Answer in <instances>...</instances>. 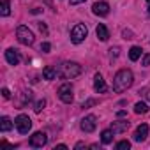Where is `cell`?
Listing matches in <instances>:
<instances>
[{
	"label": "cell",
	"instance_id": "cell-1",
	"mask_svg": "<svg viewBox=\"0 0 150 150\" xmlns=\"http://www.w3.org/2000/svg\"><path fill=\"white\" fill-rule=\"evenodd\" d=\"M134 83V74L131 69H120L117 74H115V78H113V90L117 94L120 92H125L129 87H132Z\"/></svg>",
	"mask_w": 150,
	"mask_h": 150
},
{
	"label": "cell",
	"instance_id": "cell-2",
	"mask_svg": "<svg viewBox=\"0 0 150 150\" xmlns=\"http://www.w3.org/2000/svg\"><path fill=\"white\" fill-rule=\"evenodd\" d=\"M81 65L78 62H64L58 65V76L64 78V80H72L81 74Z\"/></svg>",
	"mask_w": 150,
	"mask_h": 150
},
{
	"label": "cell",
	"instance_id": "cell-3",
	"mask_svg": "<svg viewBox=\"0 0 150 150\" xmlns=\"http://www.w3.org/2000/svg\"><path fill=\"white\" fill-rule=\"evenodd\" d=\"M88 35V28L85 23H76L71 28V42L72 44H81Z\"/></svg>",
	"mask_w": 150,
	"mask_h": 150
},
{
	"label": "cell",
	"instance_id": "cell-4",
	"mask_svg": "<svg viewBox=\"0 0 150 150\" xmlns=\"http://www.w3.org/2000/svg\"><path fill=\"white\" fill-rule=\"evenodd\" d=\"M16 39H18L20 44H25V46H32L34 41H35L32 30H30L28 27H25V25H20V27L16 28Z\"/></svg>",
	"mask_w": 150,
	"mask_h": 150
},
{
	"label": "cell",
	"instance_id": "cell-5",
	"mask_svg": "<svg viewBox=\"0 0 150 150\" xmlns=\"http://www.w3.org/2000/svg\"><path fill=\"white\" fill-rule=\"evenodd\" d=\"M57 94H58V99H60L62 103H65V104H71V103L74 101V92H72V85H71V83L60 85Z\"/></svg>",
	"mask_w": 150,
	"mask_h": 150
},
{
	"label": "cell",
	"instance_id": "cell-6",
	"mask_svg": "<svg viewBox=\"0 0 150 150\" xmlns=\"http://www.w3.org/2000/svg\"><path fill=\"white\" fill-rule=\"evenodd\" d=\"M14 127L18 129V132L20 134H27L30 129H32V120L28 118V115H18L16 118H14Z\"/></svg>",
	"mask_w": 150,
	"mask_h": 150
},
{
	"label": "cell",
	"instance_id": "cell-7",
	"mask_svg": "<svg viewBox=\"0 0 150 150\" xmlns=\"http://www.w3.org/2000/svg\"><path fill=\"white\" fill-rule=\"evenodd\" d=\"M28 143H30V146H34V148H42V146L48 143V136H46V132L37 131V132H34V134L30 136Z\"/></svg>",
	"mask_w": 150,
	"mask_h": 150
},
{
	"label": "cell",
	"instance_id": "cell-8",
	"mask_svg": "<svg viewBox=\"0 0 150 150\" xmlns=\"http://www.w3.org/2000/svg\"><path fill=\"white\" fill-rule=\"evenodd\" d=\"M80 127H81L83 132H94L96 127H97V117H96V115H87V117L81 120Z\"/></svg>",
	"mask_w": 150,
	"mask_h": 150
},
{
	"label": "cell",
	"instance_id": "cell-9",
	"mask_svg": "<svg viewBox=\"0 0 150 150\" xmlns=\"http://www.w3.org/2000/svg\"><path fill=\"white\" fill-rule=\"evenodd\" d=\"M92 13H94L96 16L104 18V16L110 14V4H108V2H96V4L92 6Z\"/></svg>",
	"mask_w": 150,
	"mask_h": 150
},
{
	"label": "cell",
	"instance_id": "cell-10",
	"mask_svg": "<svg viewBox=\"0 0 150 150\" xmlns=\"http://www.w3.org/2000/svg\"><path fill=\"white\" fill-rule=\"evenodd\" d=\"M6 60H7L9 65H18V64L21 62V55H20L18 50L9 48V50H6Z\"/></svg>",
	"mask_w": 150,
	"mask_h": 150
},
{
	"label": "cell",
	"instance_id": "cell-11",
	"mask_svg": "<svg viewBox=\"0 0 150 150\" xmlns=\"http://www.w3.org/2000/svg\"><path fill=\"white\" fill-rule=\"evenodd\" d=\"M146 136H148V125H146V124H139V125L136 127L134 134H132L134 141L141 143V141H145V139H146Z\"/></svg>",
	"mask_w": 150,
	"mask_h": 150
},
{
	"label": "cell",
	"instance_id": "cell-12",
	"mask_svg": "<svg viewBox=\"0 0 150 150\" xmlns=\"http://www.w3.org/2000/svg\"><path fill=\"white\" fill-rule=\"evenodd\" d=\"M94 90H96L97 94H104V92L108 90V87H106V81H104V78L101 76L99 72H97L96 76H94Z\"/></svg>",
	"mask_w": 150,
	"mask_h": 150
},
{
	"label": "cell",
	"instance_id": "cell-13",
	"mask_svg": "<svg viewBox=\"0 0 150 150\" xmlns=\"http://www.w3.org/2000/svg\"><path fill=\"white\" fill-rule=\"evenodd\" d=\"M115 134H120V132H125L127 129H129V122L127 120H115L113 124H111V127H110Z\"/></svg>",
	"mask_w": 150,
	"mask_h": 150
},
{
	"label": "cell",
	"instance_id": "cell-14",
	"mask_svg": "<svg viewBox=\"0 0 150 150\" xmlns=\"http://www.w3.org/2000/svg\"><path fill=\"white\" fill-rule=\"evenodd\" d=\"M96 35H97V39H99V41H103V42H106V41L110 39V32H108V28H106V25H103V23H99V25H97V28H96Z\"/></svg>",
	"mask_w": 150,
	"mask_h": 150
},
{
	"label": "cell",
	"instance_id": "cell-15",
	"mask_svg": "<svg viewBox=\"0 0 150 150\" xmlns=\"http://www.w3.org/2000/svg\"><path fill=\"white\" fill-rule=\"evenodd\" d=\"M57 76H58V69L57 67H44L42 69V78L44 80H48V81H51V80H57Z\"/></svg>",
	"mask_w": 150,
	"mask_h": 150
},
{
	"label": "cell",
	"instance_id": "cell-16",
	"mask_svg": "<svg viewBox=\"0 0 150 150\" xmlns=\"http://www.w3.org/2000/svg\"><path fill=\"white\" fill-rule=\"evenodd\" d=\"M113 136H115V132H113L111 129H104V131L101 132V141H103V145H110V143L113 141Z\"/></svg>",
	"mask_w": 150,
	"mask_h": 150
},
{
	"label": "cell",
	"instance_id": "cell-17",
	"mask_svg": "<svg viewBox=\"0 0 150 150\" xmlns=\"http://www.w3.org/2000/svg\"><path fill=\"white\" fill-rule=\"evenodd\" d=\"M11 129H13V122H11L9 117H2V118H0V131H2V132H7V131H11Z\"/></svg>",
	"mask_w": 150,
	"mask_h": 150
},
{
	"label": "cell",
	"instance_id": "cell-18",
	"mask_svg": "<svg viewBox=\"0 0 150 150\" xmlns=\"http://www.w3.org/2000/svg\"><path fill=\"white\" fill-rule=\"evenodd\" d=\"M143 55V50L139 48V46H132L131 50H129V58L132 60V62H136V60H139V57Z\"/></svg>",
	"mask_w": 150,
	"mask_h": 150
},
{
	"label": "cell",
	"instance_id": "cell-19",
	"mask_svg": "<svg viewBox=\"0 0 150 150\" xmlns=\"http://www.w3.org/2000/svg\"><path fill=\"white\" fill-rule=\"evenodd\" d=\"M0 14L9 16L11 14V2L9 0H0Z\"/></svg>",
	"mask_w": 150,
	"mask_h": 150
},
{
	"label": "cell",
	"instance_id": "cell-20",
	"mask_svg": "<svg viewBox=\"0 0 150 150\" xmlns=\"http://www.w3.org/2000/svg\"><path fill=\"white\" fill-rule=\"evenodd\" d=\"M146 111H148V104H146V103L139 101V103H136V104H134V113L141 115V113H146Z\"/></svg>",
	"mask_w": 150,
	"mask_h": 150
},
{
	"label": "cell",
	"instance_id": "cell-21",
	"mask_svg": "<svg viewBox=\"0 0 150 150\" xmlns=\"http://www.w3.org/2000/svg\"><path fill=\"white\" fill-rule=\"evenodd\" d=\"M44 106H46V101H44V99H41V101H37V103H35L34 111H35V113H41V111L44 110Z\"/></svg>",
	"mask_w": 150,
	"mask_h": 150
},
{
	"label": "cell",
	"instance_id": "cell-22",
	"mask_svg": "<svg viewBox=\"0 0 150 150\" xmlns=\"http://www.w3.org/2000/svg\"><path fill=\"white\" fill-rule=\"evenodd\" d=\"M131 148V143L127 141V139H124V141H118L117 143V150H129Z\"/></svg>",
	"mask_w": 150,
	"mask_h": 150
},
{
	"label": "cell",
	"instance_id": "cell-23",
	"mask_svg": "<svg viewBox=\"0 0 150 150\" xmlns=\"http://www.w3.org/2000/svg\"><path fill=\"white\" fill-rule=\"evenodd\" d=\"M118 53H120V48H117V46H115V48H111V50H110V58H111V60H113V58H117V57H118Z\"/></svg>",
	"mask_w": 150,
	"mask_h": 150
},
{
	"label": "cell",
	"instance_id": "cell-24",
	"mask_svg": "<svg viewBox=\"0 0 150 150\" xmlns=\"http://www.w3.org/2000/svg\"><path fill=\"white\" fill-rule=\"evenodd\" d=\"M141 65H143V67L150 65V53H146V55H143V57H141Z\"/></svg>",
	"mask_w": 150,
	"mask_h": 150
},
{
	"label": "cell",
	"instance_id": "cell-25",
	"mask_svg": "<svg viewBox=\"0 0 150 150\" xmlns=\"http://www.w3.org/2000/svg\"><path fill=\"white\" fill-rule=\"evenodd\" d=\"M50 50H51V44L50 42H42L41 44V51L42 53H50Z\"/></svg>",
	"mask_w": 150,
	"mask_h": 150
},
{
	"label": "cell",
	"instance_id": "cell-26",
	"mask_svg": "<svg viewBox=\"0 0 150 150\" xmlns=\"http://www.w3.org/2000/svg\"><path fill=\"white\" fill-rule=\"evenodd\" d=\"M139 94H141L145 99H148V101H150V88H141V90H139Z\"/></svg>",
	"mask_w": 150,
	"mask_h": 150
},
{
	"label": "cell",
	"instance_id": "cell-27",
	"mask_svg": "<svg viewBox=\"0 0 150 150\" xmlns=\"http://www.w3.org/2000/svg\"><path fill=\"white\" fill-rule=\"evenodd\" d=\"M37 27H39V30H41L42 34H48V28H46V25H44V23H41V21H39V23H37Z\"/></svg>",
	"mask_w": 150,
	"mask_h": 150
},
{
	"label": "cell",
	"instance_id": "cell-28",
	"mask_svg": "<svg viewBox=\"0 0 150 150\" xmlns=\"http://www.w3.org/2000/svg\"><path fill=\"white\" fill-rule=\"evenodd\" d=\"M2 96H4V99H9L11 97V92L7 88H2Z\"/></svg>",
	"mask_w": 150,
	"mask_h": 150
},
{
	"label": "cell",
	"instance_id": "cell-29",
	"mask_svg": "<svg viewBox=\"0 0 150 150\" xmlns=\"http://www.w3.org/2000/svg\"><path fill=\"white\" fill-rule=\"evenodd\" d=\"M94 104H96V99H90V101H87L83 104V108H88V106H94Z\"/></svg>",
	"mask_w": 150,
	"mask_h": 150
},
{
	"label": "cell",
	"instance_id": "cell-30",
	"mask_svg": "<svg viewBox=\"0 0 150 150\" xmlns=\"http://www.w3.org/2000/svg\"><path fill=\"white\" fill-rule=\"evenodd\" d=\"M81 2H85V0H69L71 6H78V4H81Z\"/></svg>",
	"mask_w": 150,
	"mask_h": 150
},
{
	"label": "cell",
	"instance_id": "cell-31",
	"mask_svg": "<svg viewBox=\"0 0 150 150\" xmlns=\"http://www.w3.org/2000/svg\"><path fill=\"white\" fill-rule=\"evenodd\" d=\"M83 146H85V143L80 141V143H76V146H74V148H83Z\"/></svg>",
	"mask_w": 150,
	"mask_h": 150
},
{
	"label": "cell",
	"instance_id": "cell-32",
	"mask_svg": "<svg viewBox=\"0 0 150 150\" xmlns=\"http://www.w3.org/2000/svg\"><path fill=\"white\" fill-rule=\"evenodd\" d=\"M125 115H127V113H125V111H124V110H122V111H118V113H117V117H120V118H122V117H125Z\"/></svg>",
	"mask_w": 150,
	"mask_h": 150
},
{
	"label": "cell",
	"instance_id": "cell-33",
	"mask_svg": "<svg viewBox=\"0 0 150 150\" xmlns=\"http://www.w3.org/2000/svg\"><path fill=\"white\" fill-rule=\"evenodd\" d=\"M57 148H60V150H65L67 146H65V145H57V146H55V150H57Z\"/></svg>",
	"mask_w": 150,
	"mask_h": 150
},
{
	"label": "cell",
	"instance_id": "cell-34",
	"mask_svg": "<svg viewBox=\"0 0 150 150\" xmlns=\"http://www.w3.org/2000/svg\"><path fill=\"white\" fill-rule=\"evenodd\" d=\"M146 11H148V14H150V0H146Z\"/></svg>",
	"mask_w": 150,
	"mask_h": 150
}]
</instances>
